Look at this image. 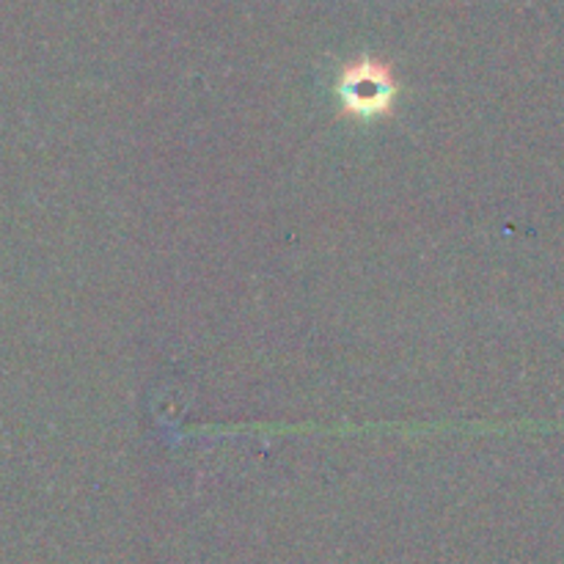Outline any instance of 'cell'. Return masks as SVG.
Returning <instances> with one entry per match:
<instances>
[{"mask_svg":"<svg viewBox=\"0 0 564 564\" xmlns=\"http://www.w3.org/2000/svg\"><path fill=\"white\" fill-rule=\"evenodd\" d=\"M336 97H339L341 113L358 121L383 119L394 110L400 97V80L394 69L380 58L350 61L336 77Z\"/></svg>","mask_w":564,"mask_h":564,"instance_id":"obj_1","label":"cell"}]
</instances>
